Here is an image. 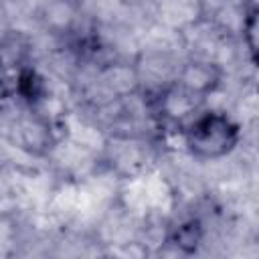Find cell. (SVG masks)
<instances>
[{"instance_id": "1", "label": "cell", "mask_w": 259, "mask_h": 259, "mask_svg": "<svg viewBox=\"0 0 259 259\" xmlns=\"http://www.w3.org/2000/svg\"><path fill=\"white\" fill-rule=\"evenodd\" d=\"M182 150L198 164L231 156L245 144V130L225 109L204 107L180 130Z\"/></svg>"}, {"instance_id": "2", "label": "cell", "mask_w": 259, "mask_h": 259, "mask_svg": "<svg viewBox=\"0 0 259 259\" xmlns=\"http://www.w3.org/2000/svg\"><path fill=\"white\" fill-rule=\"evenodd\" d=\"M160 138L148 136H107L101 150V164L119 180L142 176L160 166Z\"/></svg>"}, {"instance_id": "3", "label": "cell", "mask_w": 259, "mask_h": 259, "mask_svg": "<svg viewBox=\"0 0 259 259\" xmlns=\"http://www.w3.org/2000/svg\"><path fill=\"white\" fill-rule=\"evenodd\" d=\"M182 51H138L132 59L140 83V91L150 99L166 91L178 81L180 67L184 63Z\"/></svg>"}, {"instance_id": "4", "label": "cell", "mask_w": 259, "mask_h": 259, "mask_svg": "<svg viewBox=\"0 0 259 259\" xmlns=\"http://www.w3.org/2000/svg\"><path fill=\"white\" fill-rule=\"evenodd\" d=\"M227 77H229V71L217 63L194 59V57H184L176 83L208 101V97L225 85Z\"/></svg>"}, {"instance_id": "5", "label": "cell", "mask_w": 259, "mask_h": 259, "mask_svg": "<svg viewBox=\"0 0 259 259\" xmlns=\"http://www.w3.org/2000/svg\"><path fill=\"white\" fill-rule=\"evenodd\" d=\"M148 8L154 20L180 32L204 18L200 0H150Z\"/></svg>"}, {"instance_id": "6", "label": "cell", "mask_w": 259, "mask_h": 259, "mask_svg": "<svg viewBox=\"0 0 259 259\" xmlns=\"http://www.w3.org/2000/svg\"><path fill=\"white\" fill-rule=\"evenodd\" d=\"M12 79H14V69L8 65V61H6L4 55L0 53V93L10 91Z\"/></svg>"}, {"instance_id": "7", "label": "cell", "mask_w": 259, "mask_h": 259, "mask_svg": "<svg viewBox=\"0 0 259 259\" xmlns=\"http://www.w3.org/2000/svg\"><path fill=\"white\" fill-rule=\"evenodd\" d=\"M125 6H132V8H142V6H148L150 0H121Z\"/></svg>"}]
</instances>
